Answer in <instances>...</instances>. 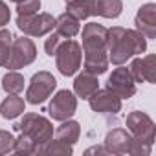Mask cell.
I'll return each mask as SVG.
<instances>
[{
	"instance_id": "cell-2",
	"label": "cell",
	"mask_w": 156,
	"mask_h": 156,
	"mask_svg": "<svg viewBox=\"0 0 156 156\" xmlns=\"http://www.w3.org/2000/svg\"><path fill=\"white\" fill-rule=\"evenodd\" d=\"M15 130L28 134L37 143V152L46 141H50L53 138V125H51V121L46 119L44 116L33 114V112L24 114V118L19 123H15Z\"/></svg>"
},
{
	"instance_id": "cell-3",
	"label": "cell",
	"mask_w": 156,
	"mask_h": 156,
	"mask_svg": "<svg viewBox=\"0 0 156 156\" xmlns=\"http://www.w3.org/2000/svg\"><path fill=\"white\" fill-rule=\"evenodd\" d=\"M81 61H83V50H81L79 42L66 39L59 44V48L55 51V64L62 75H66V77L73 75L81 68Z\"/></svg>"
},
{
	"instance_id": "cell-9",
	"label": "cell",
	"mask_w": 156,
	"mask_h": 156,
	"mask_svg": "<svg viewBox=\"0 0 156 156\" xmlns=\"http://www.w3.org/2000/svg\"><path fill=\"white\" fill-rule=\"evenodd\" d=\"M75 110H77V98L70 90H59L48 105V114L55 121L70 119L75 114Z\"/></svg>"
},
{
	"instance_id": "cell-1",
	"label": "cell",
	"mask_w": 156,
	"mask_h": 156,
	"mask_svg": "<svg viewBox=\"0 0 156 156\" xmlns=\"http://www.w3.org/2000/svg\"><path fill=\"white\" fill-rule=\"evenodd\" d=\"M147 50L145 37L136 30H125L121 26H114L107 30V53L108 62L125 64L130 57L141 55Z\"/></svg>"
},
{
	"instance_id": "cell-13",
	"label": "cell",
	"mask_w": 156,
	"mask_h": 156,
	"mask_svg": "<svg viewBox=\"0 0 156 156\" xmlns=\"http://www.w3.org/2000/svg\"><path fill=\"white\" fill-rule=\"evenodd\" d=\"M136 31H140L145 39H156V4H143L134 19Z\"/></svg>"
},
{
	"instance_id": "cell-14",
	"label": "cell",
	"mask_w": 156,
	"mask_h": 156,
	"mask_svg": "<svg viewBox=\"0 0 156 156\" xmlns=\"http://www.w3.org/2000/svg\"><path fill=\"white\" fill-rule=\"evenodd\" d=\"M132 136L125 129H112L105 136V149L108 154H129Z\"/></svg>"
},
{
	"instance_id": "cell-19",
	"label": "cell",
	"mask_w": 156,
	"mask_h": 156,
	"mask_svg": "<svg viewBox=\"0 0 156 156\" xmlns=\"http://www.w3.org/2000/svg\"><path fill=\"white\" fill-rule=\"evenodd\" d=\"M66 11L73 15L77 20H85L96 15V0H68Z\"/></svg>"
},
{
	"instance_id": "cell-25",
	"label": "cell",
	"mask_w": 156,
	"mask_h": 156,
	"mask_svg": "<svg viewBox=\"0 0 156 156\" xmlns=\"http://www.w3.org/2000/svg\"><path fill=\"white\" fill-rule=\"evenodd\" d=\"M11 42H13L11 33L8 30H4V28H0V66H6V62L9 59Z\"/></svg>"
},
{
	"instance_id": "cell-12",
	"label": "cell",
	"mask_w": 156,
	"mask_h": 156,
	"mask_svg": "<svg viewBox=\"0 0 156 156\" xmlns=\"http://www.w3.org/2000/svg\"><path fill=\"white\" fill-rule=\"evenodd\" d=\"M129 70L136 83H154L156 81V55L149 53L145 57H136L130 62Z\"/></svg>"
},
{
	"instance_id": "cell-5",
	"label": "cell",
	"mask_w": 156,
	"mask_h": 156,
	"mask_svg": "<svg viewBox=\"0 0 156 156\" xmlns=\"http://www.w3.org/2000/svg\"><path fill=\"white\" fill-rule=\"evenodd\" d=\"M17 28L30 37H42L53 31L55 19L50 13H35V15H19L17 17Z\"/></svg>"
},
{
	"instance_id": "cell-23",
	"label": "cell",
	"mask_w": 156,
	"mask_h": 156,
	"mask_svg": "<svg viewBox=\"0 0 156 156\" xmlns=\"http://www.w3.org/2000/svg\"><path fill=\"white\" fill-rule=\"evenodd\" d=\"M0 88H4L8 94H20L24 90V77L15 72V70H9L6 75H4V79L2 83H0Z\"/></svg>"
},
{
	"instance_id": "cell-15",
	"label": "cell",
	"mask_w": 156,
	"mask_h": 156,
	"mask_svg": "<svg viewBox=\"0 0 156 156\" xmlns=\"http://www.w3.org/2000/svg\"><path fill=\"white\" fill-rule=\"evenodd\" d=\"M98 88H99L98 75H94L90 72L79 73V75L75 77V81H73V94L77 98H83V99H88Z\"/></svg>"
},
{
	"instance_id": "cell-31",
	"label": "cell",
	"mask_w": 156,
	"mask_h": 156,
	"mask_svg": "<svg viewBox=\"0 0 156 156\" xmlns=\"http://www.w3.org/2000/svg\"><path fill=\"white\" fill-rule=\"evenodd\" d=\"M85 154H108V151L105 149V145H103V147H98V145H94V147L87 149V151H85Z\"/></svg>"
},
{
	"instance_id": "cell-16",
	"label": "cell",
	"mask_w": 156,
	"mask_h": 156,
	"mask_svg": "<svg viewBox=\"0 0 156 156\" xmlns=\"http://www.w3.org/2000/svg\"><path fill=\"white\" fill-rule=\"evenodd\" d=\"M79 22L81 20H77L73 15H70L66 11V13H62V15H59L55 19V31L62 39H72V37H75L77 33L81 31V24Z\"/></svg>"
},
{
	"instance_id": "cell-4",
	"label": "cell",
	"mask_w": 156,
	"mask_h": 156,
	"mask_svg": "<svg viewBox=\"0 0 156 156\" xmlns=\"http://www.w3.org/2000/svg\"><path fill=\"white\" fill-rule=\"evenodd\" d=\"M55 88H57V79L50 72L41 70L31 77V81L26 88V99L31 105H41L53 94Z\"/></svg>"
},
{
	"instance_id": "cell-32",
	"label": "cell",
	"mask_w": 156,
	"mask_h": 156,
	"mask_svg": "<svg viewBox=\"0 0 156 156\" xmlns=\"http://www.w3.org/2000/svg\"><path fill=\"white\" fill-rule=\"evenodd\" d=\"M11 2H15V4H19V2H22V0H11Z\"/></svg>"
},
{
	"instance_id": "cell-30",
	"label": "cell",
	"mask_w": 156,
	"mask_h": 156,
	"mask_svg": "<svg viewBox=\"0 0 156 156\" xmlns=\"http://www.w3.org/2000/svg\"><path fill=\"white\" fill-rule=\"evenodd\" d=\"M9 19H11V11L8 8V4L4 0H0V28H4L6 24H9Z\"/></svg>"
},
{
	"instance_id": "cell-33",
	"label": "cell",
	"mask_w": 156,
	"mask_h": 156,
	"mask_svg": "<svg viewBox=\"0 0 156 156\" xmlns=\"http://www.w3.org/2000/svg\"><path fill=\"white\" fill-rule=\"evenodd\" d=\"M64 2H68V0H64Z\"/></svg>"
},
{
	"instance_id": "cell-11",
	"label": "cell",
	"mask_w": 156,
	"mask_h": 156,
	"mask_svg": "<svg viewBox=\"0 0 156 156\" xmlns=\"http://www.w3.org/2000/svg\"><path fill=\"white\" fill-rule=\"evenodd\" d=\"M83 51H107V28L98 22H88L83 28Z\"/></svg>"
},
{
	"instance_id": "cell-27",
	"label": "cell",
	"mask_w": 156,
	"mask_h": 156,
	"mask_svg": "<svg viewBox=\"0 0 156 156\" xmlns=\"http://www.w3.org/2000/svg\"><path fill=\"white\" fill-rule=\"evenodd\" d=\"M15 147V136L8 130H0V154L13 152Z\"/></svg>"
},
{
	"instance_id": "cell-17",
	"label": "cell",
	"mask_w": 156,
	"mask_h": 156,
	"mask_svg": "<svg viewBox=\"0 0 156 156\" xmlns=\"http://www.w3.org/2000/svg\"><path fill=\"white\" fill-rule=\"evenodd\" d=\"M83 68H85V72H90L94 75L105 73L108 68V53L107 51H87Z\"/></svg>"
},
{
	"instance_id": "cell-10",
	"label": "cell",
	"mask_w": 156,
	"mask_h": 156,
	"mask_svg": "<svg viewBox=\"0 0 156 156\" xmlns=\"http://www.w3.org/2000/svg\"><path fill=\"white\" fill-rule=\"evenodd\" d=\"M90 108L98 114H118L121 110V98H118L112 90L103 88V90H96L90 98H88Z\"/></svg>"
},
{
	"instance_id": "cell-26",
	"label": "cell",
	"mask_w": 156,
	"mask_h": 156,
	"mask_svg": "<svg viewBox=\"0 0 156 156\" xmlns=\"http://www.w3.org/2000/svg\"><path fill=\"white\" fill-rule=\"evenodd\" d=\"M41 9V0H22L17 4V13L19 15H35Z\"/></svg>"
},
{
	"instance_id": "cell-18",
	"label": "cell",
	"mask_w": 156,
	"mask_h": 156,
	"mask_svg": "<svg viewBox=\"0 0 156 156\" xmlns=\"http://www.w3.org/2000/svg\"><path fill=\"white\" fill-rule=\"evenodd\" d=\"M26 110V103L22 98H19V94H8V98L0 103V114L6 119H15L20 114H24Z\"/></svg>"
},
{
	"instance_id": "cell-28",
	"label": "cell",
	"mask_w": 156,
	"mask_h": 156,
	"mask_svg": "<svg viewBox=\"0 0 156 156\" xmlns=\"http://www.w3.org/2000/svg\"><path fill=\"white\" fill-rule=\"evenodd\" d=\"M61 42H62V37H61L57 31H55V33L50 31V35H48V39H46V42H44V51H46L50 57H53Z\"/></svg>"
},
{
	"instance_id": "cell-8",
	"label": "cell",
	"mask_w": 156,
	"mask_h": 156,
	"mask_svg": "<svg viewBox=\"0 0 156 156\" xmlns=\"http://www.w3.org/2000/svg\"><path fill=\"white\" fill-rule=\"evenodd\" d=\"M107 88L112 90L118 98L121 99H129L136 94V81L130 73L129 68L118 64V68L112 70V73L108 75V81H107Z\"/></svg>"
},
{
	"instance_id": "cell-24",
	"label": "cell",
	"mask_w": 156,
	"mask_h": 156,
	"mask_svg": "<svg viewBox=\"0 0 156 156\" xmlns=\"http://www.w3.org/2000/svg\"><path fill=\"white\" fill-rule=\"evenodd\" d=\"M15 154H22V156H30V154H37V143L24 132H20L19 138H15V147H13Z\"/></svg>"
},
{
	"instance_id": "cell-20",
	"label": "cell",
	"mask_w": 156,
	"mask_h": 156,
	"mask_svg": "<svg viewBox=\"0 0 156 156\" xmlns=\"http://www.w3.org/2000/svg\"><path fill=\"white\" fill-rule=\"evenodd\" d=\"M55 136H57V140L73 145L77 140H79V136H81V125L77 121H73V119H64L61 123V127H57Z\"/></svg>"
},
{
	"instance_id": "cell-29",
	"label": "cell",
	"mask_w": 156,
	"mask_h": 156,
	"mask_svg": "<svg viewBox=\"0 0 156 156\" xmlns=\"http://www.w3.org/2000/svg\"><path fill=\"white\" fill-rule=\"evenodd\" d=\"M151 151H152V145H149V143H145V141H140V140H134V138H132L129 154H134V156H149Z\"/></svg>"
},
{
	"instance_id": "cell-7",
	"label": "cell",
	"mask_w": 156,
	"mask_h": 156,
	"mask_svg": "<svg viewBox=\"0 0 156 156\" xmlns=\"http://www.w3.org/2000/svg\"><path fill=\"white\" fill-rule=\"evenodd\" d=\"M127 130L130 132V136L134 140H140V141H145L149 145L154 143V136H156V125L154 121L151 119V116H147L145 112L141 110H132L127 119Z\"/></svg>"
},
{
	"instance_id": "cell-21",
	"label": "cell",
	"mask_w": 156,
	"mask_h": 156,
	"mask_svg": "<svg viewBox=\"0 0 156 156\" xmlns=\"http://www.w3.org/2000/svg\"><path fill=\"white\" fill-rule=\"evenodd\" d=\"M123 11L121 0H96V15L103 19H118Z\"/></svg>"
},
{
	"instance_id": "cell-6",
	"label": "cell",
	"mask_w": 156,
	"mask_h": 156,
	"mask_svg": "<svg viewBox=\"0 0 156 156\" xmlns=\"http://www.w3.org/2000/svg\"><path fill=\"white\" fill-rule=\"evenodd\" d=\"M37 57V48L33 44L31 39L28 37H17L11 42V51H9V59L6 62L4 68L8 70H20L28 64H31Z\"/></svg>"
},
{
	"instance_id": "cell-22",
	"label": "cell",
	"mask_w": 156,
	"mask_h": 156,
	"mask_svg": "<svg viewBox=\"0 0 156 156\" xmlns=\"http://www.w3.org/2000/svg\"><path fill=\"white\" fill-rule=\"evenodd\" d=\"M73 151H72V145L70 143H66V141H61V140H50V141H46L41 149H39V152L37 154H50V156H68V154H72Z\"/></svg>"
}]
</instances>
